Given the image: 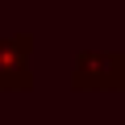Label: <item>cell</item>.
<instances>
[{
	"mask_svg": "<svg viewBox=\"0 0 125 125\" xmlns=\"http://www.w3.org/2000/svg\"><path fill=\"white\" fill-rule=\"evenodd\" d=\"M121 79V54L104 50H83L71 67V88L75 92H117Z\"/></svg>",
	"mask_w": 125,
	"mask_h": 125,
	"instance_id": "obj_1",
	"label": "cell"
},
{
	"mask_svg": "<svg viewBox=\"0 0 125 125\" xmlns=\"http://www.w3.org/2000/svg\"><path fill=\"white\" fill-rule=\"evenodd\" d=\"M33 33H13L0 38V92H33Z\"/></svg>",
	"mask_w": 125,
	"mask_h": 125,
	"instance_id": "obj_2",
	"label": "cell"
},
{
	"mask_svg": "<svg viewBox=\"0 0 125 125\" xmlns=\"http://www.w3.org/2000/svg\"><path fill=\"white\" fill-rule=\"evenodd\" d=\"M117 92H125V54H121V79H117Z\"/></svg>",
	"mask_w": 125,
	"mask_h": 125,
	"instance_id": "obj_3",
	"label": "cell"
}]
</instances>
